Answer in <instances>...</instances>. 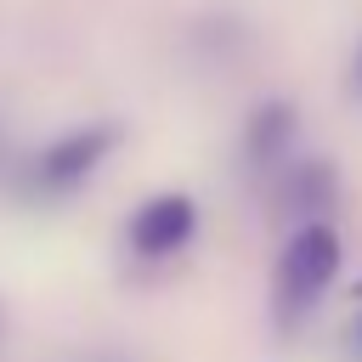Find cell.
Listing matches in <instances>:
<instances>
[{
	"mask_svg": "<svg viewBox=\"0 0 362 362\" xmlns=\"http://www.w3.org/2000/svg\"><path fill=\"white\" fill-rule=\"evenodd\" d=\"M328 204H334V170H328V164H300V170L283 181V209L300 215V226L322 221Z\"/></svg>",
	"mask_w": 362,
	"mask_h": 362,
	"instance_id": "5b68a950",
	"label": "cell"
},
{
	"mask_svg": "<svg viewBox=\"0 0 362 362\" xmlns=\"http://www.w3.org/2000/svg\"><path fill=\"white\" fill-rule=\"evenodd\" d=\"M90 362H124V356H113V351H102V356H90Z\"/></svg>",
	"mask_w": 362,
	"mask_h": 362,
	"instance_id": "ba28073f",
	"label": "cell"
},
{
	"mask_svg": "<svg viewBox=\"0 0 362 362\" xmlns=\"http://www.w3.org/2000/svg\"><path fill=\"white\" fill-rule=\"evenodd\" d=\"M113 141H119L113 124H79V130L57 136V141L34 158V187H40V192H74L79 181L96 175V164L113 153Z\"/></svg>",
	"mask_w": 362,
	"mask_h": 362,
	"instance_id": "3957f363",
	"label": "cell"
},
{
	"mask_svg": "<svg viewBox=\"0 0 362 362\" xmlns=\"http://www.w3.org/2000/svg\"><path fill=\"white\" fill-rule=\"evenodd\" d=\"M345 339H351V356H362V311L351 317V328H345Z\"/></svg>",
	"mask_w": 362,
	"mask_h": 362,
	"instance_id": "52a82bcc",
	"label": "cell"
},
{
	"mask_svg": "<svg viewBox=\"0 0 362 362\" xmlns=\"http://www.w3.org/2000/svg\"><path fill=\"white\" fill-rule=\"evenodd\" d=\"M351 96L362 102V45H356V57H351Z\"/></svg>",
	"mask_w": 362,
	"mask_h": 362,
	"instance_id": "8992f818",
	"label": "cell"
},
{
	"mask_svg": "<svg viewBox=\"0 0 362 362\" xmlns=\"http://www.w3.org/2000/svg\"><path fill=\"white\" fill-rule=\"evenodd\" d=\"M0 334H6V317H0Z\"/></svg>",
	"mask_w": 362,
	"mask_h": 362,
	"instance_id": "9c48e42d",
	"label": "cell"
},
{
	"mask_svg": "<svg viewBox=\"0 0 362 362\" xmlns=\"http://www.w3.org/2000/svg\"><path fill=\"white\" fill-rule=\"evenodd\" d=\"M192 232H198V204H192L187 192H158V198H147V204L124 221V243H130V255H141V260H170V255H181V249L192 243Z\"/></svg>",
	"mask_w": 362,
	"mask_h": 362,
	"instance_id": "7a4b0ae2",
	"label": "cell"
},
{
	"mask_svg": "<svg viewBox=\"0 0 362 362\" xmlns=\"http://www.w3.org/2000/svg\"><path fill=\"white\" fill-rule=\"evenodd\" d=\"M294 107L288 102H260L255 107V119H249V130H243V158L255 164V170H277L283 158H288V147H294Z\"/></svg>",
	"mask_w": 362,
	"mask_h": 362,
	"instance_id": "277c9868",
	"label": "cell"
},
{
	"mask_svg": "<svg viewBox=\"0 0 362 362\" xmlns=\"http://www.w3.org/2000/svg\"><path fill=\"white\" fill-rule=\"evenodd\" d=\"M334 277H339V232L328 221L294 226V238L283 243L277 272H272V322L283 334H294L317 311V300L334 288Z\"/></svg>",
	"mask_w": 362,
	"mask_h": 362,
	"instance_id": "6da1fadb",
	"label": "cell"
}]
</instances>
